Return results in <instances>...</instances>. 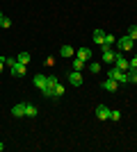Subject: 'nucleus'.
Returning <instances> with one entry per match:
<instances>
[{
    "label": "nucleus",
    "mask_w": 137,
    "mask_h": 152,
    "mask_svg": "<svg viewBox=\"0 0 137 152\" xmlns=\"http://www.w3.org/2000/svg\"><path fill=\"white\" fill-rule=\"evenodd\" d=\"M135 48H137V41H135Z\"/></svg>",
    "instance_id": "obj_29"
},
{
    "label": "nucleus",
    "mask_w": 137,
    "mask_h": 152,
    "mask_svg": "<svg viewBox=\"0 0 137 152\" xmlns=\"http://www.w3.org/2000/svg\"><path fill=\"white\" fill-rule=\"evenodd\" d=\"M16 59H19L21 64H25V66H27V64H30V52H21V55H19Z\"/></svg>",
    "instance_id": "obj_17"
},
{
    "label": "nucleus",
    "mask_w": 137,
    "mask_h": 152,
    "mask_svg": "<svg viewBox=\"0 0 137 152\" xmlns=\"http://www.w3.org/2000/svg\"><path fill=\"white\" fill-rule=\"evenodd\" d=\"M0 25H2V27H12V20H9V18H5V16H2V20H0Z\"/></svg>",
    "instance_id": "obj_24"
},
{
    "label": "nucleus",
    "mask_w": 137,
    "mask_h": 152,
    "mask_svg": "<svg viewBox=\"0 0 137 152\" xmlns=\"http://www.w3.org/2000/svg\"><path fill=\"white\" fill-rule=\"evenodd\" d=\"M2 61H5V66H9V68H12L14 61H16V57H2Z\"/></svg>",
    "instance_id": "obj_23"
},
{
    "label": "nucleus",
    "mask_w": 137,
    "mask_h": 152,
    "mask_svg": "<svg viewBox=\"0 0 137 152\" xmlns=\"http://www.w3.org/2000/svg\"><path fill=\"white\" fill-rule=\"evenodd\" d=\"M96 118H98V121H107V118H110V107L98 104V107H96Z\"/></svg>",
    "instance_id": "obj_5"
},
{
    "label": "nucleus",
    "mask_w": 137,
    "mask_h": 152,
    "mask_svg": "<svg viewBox=\"0 0 137 152\" xmlns=\"http://www.w3.org/2000/svg\"><path fill=\"white\" fill-rule=\"evenodd\" d=\"M112 43H117V39L112 37V34H105V41H103V45H112Z\"/></svg>",
    "instance_id": "obj_21"
},
{
    "label": "nucleus",
    "mask_w": 137,
    "mask_h": 152,
    "mask_svg": "<svg viewBox=\"0 0 137 152\" xmlns=\"http://www.w3.org/2000/svg\"><path fill=\"white\" fill-rule=\"evenodd\" d=\"M64 86H62V84H57V86H55V98H59V95H64Z\"/></svg>",
    "instance_id": "obj_22"
},
{
    "label": "nucleus",
    "mask_w": 137,
    "mask_h": 152,
    "mask_svg": "<svg viewBox=\"0 0 137 152\" xmlns=\"http://www.w3.org/2000/svg\"><path fill=\"white\" fill-rule=\"evenodd\" d=\"M87 68H89V73H101V68H103V66H101L98 61H89V66H87Z\"/></svg>",
    "instance_id": "obj_16"
},
{
    "label": "nucleus",
    "mask_w": 137,
    "mask_h": 152,
    "mask_svg": "<svg viewBox=\"0 0 137 152\" xmlns=\"http://www.w3.org/2000/svg\"><path fill=\"white\" fill-rule=\"evenodd\" d=\"M12 116H14V118H23V116H25V102H19V104H14Z\"/></svg>",
    "instance_id": "obj_9"
},
{
    "label": "nucleus",
    "mask_w": 137,
    "mask_h": 152,
    "mask_svg": "<svg viewBox=\"0 0 137 152\" xmlns=\"http://www.w3.org/2000/svg\"><path fill=\"white\" fill-rule=\"evenodd\" d=\"M59 55H62V57H66V59H73V57H76V50H73V48H71V45H62V48H59Z\"/></svg>",
    "instance_id": "obj_10"
},
{
    "label": "nucleus",
    "mask_w": 137,
    "mask_h": 152,
    "mask_svg": "<svg viewBox=\"0 0 137 152\" xmlns=\"http://www.w3.org/2000/svg\"><path fill=\"white\" fill-rule=\"evenodd\" d=\"M103 89H105V91H110V93H114V91L119 89V82H117V80H112V77H105Z\"/></svg>",
    "instance_id": "obj_7"
},
{
    "label": "nucleus",
    "mask_w": 137,
    "mask_h": 152,
    "mask_svg": "<svg viewBox=\"0 0 137 152\" xmlns=\"http://www.w3.org/2000/svg\"><path fill=\"white\" fill-rule=\"evenodd\" d=\"M126 34H128V37H130L133 41H137V25H130V27H128V32H126Z\"/></svg>",
    "instance_id": "obj_18"
},
{
    "label": "nucleus",
    "mask_w": 137,
    "mask_h": 152,
    "mask_svg": "<svg viewBox=\"0 0 137 152\" xmlns=\"http://www.w3.org/2000/svg\"><path fill=\"white\" fill-rule=\"evenodd\" d=\"M71 66H73V70H80V73H82V70L87 68V61H82V59H78V57H73V59H71Z\"/></svg>",
    "instance_id": "obj_12"
},
{
    "label": "nucleus",
    "mask_w": 137,
    "mask_h": 152,
    "mask_svg": "<svg viewBox=\"0 0 137 152\" xmlns=\"http://www.w3.org/2000/svg\"><path fill=\"white\" fill-rule=\"evenodd\" d=\"M117 48H119L121 52H130L133 48H135V41H133V39L128 37V34H126V37L117 39Z\"/></svg>",
    "instance_id": "obj_2"
},
{
    "label": "nucleus",
    "mask_w": 137,
    "mask_h": 152,
    "mask_svg": "<svg viewBox=\"0 0 137 152\" xmlns=\"http://www.w3.org/2000/svg\"><path fill=\"white\" fill-rule=\"evenodd\" d=\"M12 75L23 77V75H25V64H21L19 59H16V61H14V66H12Z\"/></svg>",
    "instance_id": "obj_6"
},
{
    "label": "nucleus",
    "mask_w": 137,
    "mask_h": 152,
    "mask_svg": "<svg viewBox=\"0 0 137 152\" xmlns=\"http://www.w3.org/2000/svg\"><path fill=\"white\" fill-rule=\"evenodd\" d=\"M107 77H112V80H117L119 84H128V82H130V77H128V73H126V70H119L117 66L107 70Z\"/></svg>",
    "instance_id": "obj_1"
},
{
    "label": "nucleus",
    "mask_w": 137,
    "mask_h": 152,
    "mask_svg": "<svg viewBox=\"0 0 137 152\" xmlns=\"http://www.w3.org/2000/svg\"><path fill=\"white\" fill-rule=\"evenodd\" d=\"M5 70V61H2V57H0V73Z\"/></svg>",
    "instance_id": "obj_26"
},
{
    "label": "nucleus",
    "mask_w": 137,
    "mask_h": 152,
    "mask_svg": "<svg viewBox=\"0 0 137 152\" xmlns=\"http://www.w3.org/2000/svg\"><path fill=\"white\" fill-rule=\"evenodd\" d=\"M121 118V111H117V109H110V121H119Z\"/></svg>",
    "instance_id": "obj_20"
},
{
    "label": "nucleus",
    "mask_w": 137,
    "mask_h": 152,
    "mask_svg": "<svg viewBox=\"0 0 137 152\" xmlns=\"http://www.w3.org/2000/svg\"><path fill=\"white\" fill-rule=\"evenodd\" d=\"M2 150H5V143H0V152H2Z\"/></svg>",
    "instance_id": "obj_27"
},
{
    "label": "nucleus",
    "mask_w": 137,
    "mask_h": 152,
    "mask_svg": "<svg viewBox=\"0 0 137 152\" xmlns=\"http://www.w3.org/2000/svg\"><path fill=\"white\" fill-rule=\"evenodd\" d=\"M101 57H103V64H114V57H117V52L112 50L110 45H101Z\"/></svg>",
    "instance_id": "obj_3"
},
{
    "label": "nucleus",
    "mask_w": 137,
    "mask_h": 152,
    "mask_svg": "<svg viewBox=\"0 0 137 152\" xmlns=\"http://www.w3.org/2000/svg\"><path fill=\"white\" fill-rule=\"evenodd\" d=\"M76 57L82 59V61H89L91 59V50L89 48H80V50H76Z\"/></svg>",
    "instance_id": "obj_11"
},
{
    "label": "nucleus",
    "mask_w": 137,
    "mask_h": 152,
    "mask_svg": "<svg viewBox=\"0 0 137 152\" xmlns=\"http://www.w3.org/2000/svg\"><path fill=\"white\" fill-rule=\"evenodd\" d=\"M130 70H137V55L128 61V73H130Z\"/></svg>",
    "instance_id": "obj_19"
},
{
    "label": "nucleus",
    "mask_w": 137,
    "mask_h": 152,
    "mask_svg": "<svg viewBox=\"0 0 137 152\" xmlns=\"http://www.w3.org/2000/svg\"><path fill=\"white\" fill-rule=\"evenodd\" d=\"M94 41H96L98 45H103V41H105V32H103V30H94Z\"/></svg>",
    "instance_id": "obj_15"
},
{
    "label": "nucleus",
    "mask_w": 137,
    "mask_h": 152,
    "mask_svg": "<svg viewBox=\"0 0 137 152\" xmlns=\"http://www.w3.org/2000/svg\"><path fill=\"white\" fill-rule=\"evenodd\" d=\"M37 114H39V109L34 107V104H30V102H25V116L27 118H34Z\"/></svg>",
    "instance_id": "obj_13"
},
{
    "label": "nucleus",
    "mask_w": 137,
    "mask_h": 152,
    "mask_svg": "<svg viewBox=\"0 0 137 152\" xmlns=\"http://www.w3.org/2000/svg\"><path fill=\"white\" fill-rule=\"evenodd\" d=\"M34 86H37L39 91H44L46 89V75H37L34 77Z\"/></svg>",
    "instance_id": "obj_14"
},
{
    "label": "nucleus",
    "mask_w": 137,
    "mask_h": 152,
    "mask_svg": "<svg viewBox=\"0 0 137 152\" xmlns=\"http://www.w3.org/2000/svg\"><path fill=\"white\" fill-rule=\"evenodd\" d=\"M69 84H71V86H82V73H80V70L69 73Z\"/></svg>",
    "instance_id": "obj_4"
},
{
    "label": "nucleus",
    "mask_w": 137,
    "mask_h": 152,
    "mask_svg": "<svg viewBox=\"0 0 137 152\" xmlns=\"http://www.w3.org/2000/svg\"><path fill=\"white\" fill-rule=\"evenodd\" d=\"M114 66H117L119 70H128V59H126L124 55H119V52H117V57H114Z\"/></svg>",
    "instance_id": "obj_8"
},
{
    "label": "nucleus",
    "mask_w": 137,
    "mask_h": 152,
    "mask_svg": "<svg viewBox=\"0 0 137 152\" xmlns=\"http://www.w3.org/2000/svg\"><path fill=\"white\" fill-rule=\"evenodd\" d=\"M0 20H2V12H0Z\"/></svg>",
    "instance_id": "obj_28"
},
{
    "label": "nucleus",
    "mask_w": 137,
    "mask_h": 152,
    "mask_svg": "<svg viewBox=\"0 0 137 152\" xmlns=\"http://www.w3.org/2000/svg\"><path fill=\"white\" fill-rule=\"evenodd\" d=\"M128 77H130V82L137 84V70H130V73H128Z\"/></svg>",
    "instance_id": "obj_25"
}]
</instances>
